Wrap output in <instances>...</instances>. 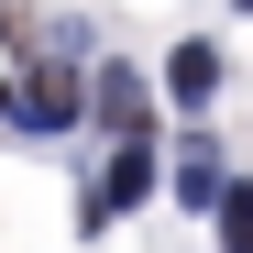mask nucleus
<instances>
[{
  "mask_svg": "<svg viewBox=\"0 0 253 253\" xmlns=\"http://www.w3.org/2000/svg\"><path fill=\"white\" fill-rule=\"evenodd\" d=\"M220 187H231V176H220V143L187 132V143H176V198H187V209H220Z\"/></svg>",
  "mask_w": 253,
  "mask_h": 253,
  "instance_id": "nucleus-5",
  "label": "nucleus"
},
{
  "mask_svg": "<svg viewBox=\"0 0 253 253\" xmlns=\"http://www.w3.org/2000/svg\"><path fill=\"white\" fill-rule=\"evenodd\" d=\"M143 198H154V143H110L99 187L77 198V220H88V231H110V209H143Z\"/></svg>",
  "mask_w": 253,
  "mask_h": 253,
  "instance_id": "nucleus-2",
  "label": "nucleus"
},
{
  "mask_svg": "<svg viewBox=\"0 0 253 253\" xmlns=\"http://www.w3.org/2000/svg\"><path fill=\"white\" fill-rule=\"evenodd\" d=\"M220 242H231V253H253V187H242V176L220 187Z\"/></svg>",
  "mask_w": 253,
  "mask_h": 253,
  "instance_id": "nucleus-6",
  "label": "nucleus"
},
{
  "mask_svg": "<svg viewBox=\"0 0 253 253\" xmlns=\"http://www.w3.org/2000/svg\"><path fill=\"white\" fill-rule=\"evenodd\" d=\"M77 110H88V88H77V66H66V55H44V66L11 88V121H22V132H66Z\"/></svg>",
  "mask_w": 253,
  "mask_h": 253,
  "instance_id": "nucleus-1",
  "label": "nucleus"
},
{
  "mask_svg": "<svg viewBox=\"0 0 253 253\" xmlns=\"http://www.w3.org/2000/svg\"><path fill=\"white\" fill-rule=\"evenodd\" d=\"M231 11H253V0H231Z\"/></svg>",
  "mask_w": 253,
  "mask_h": 253,
  "instance_id": "nucleus-7",
  "label": "nucleus"
},
{
  "mask_svg": "<svg viewBox=\"0 0 253 253\" xmlns=\"http://www.w3.org/2000/svg\"><path fill=\"white\" fill-rule=\"evenodd\" d=\"M165 88H176V110H209V88H220V44L187 33V44L165 55Z\"/></svg>",
  "mask_w": 253,
  "mask_h": 253,
  "instance_id": "nucleus-4",
  "label": "nucleus"
},
{
  "mask_svg": "<svg viewBox=\"0 0 253 253\" xmlns=\"http://www.w3.org/2000/svg\"><path fill=\"white\" fill-rule=\"evenodd\" d=\"M88 110L110 121V143H154V88H143L132 66H99L88 77Z\"/></svg>",
  "mask_w": 253,
  "mask_h": 253,
  "instance_id": "nucleus-3",
  "label": "nucleus"
}]
</instances>
